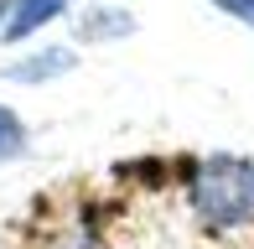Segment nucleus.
I'll list each match as a JSON object with an SVG mask.
<instances>
[{
  "mask_svg": "<svg viewBox=\"0 0 254 249\" xmlns=\"http://www.w3.org/2000/svg\"><path fill=\"white\" fill-rule=\"evenodd\" d=\"M78 67V52L73 47H31V52H21L16 62L5 67V78L10 83H26V88H42V83H57L63 73H73Z\"/></svg>",
  "mask_w": 254,
  "mask_h": 249,
  "instance_id": "2",
  "label": "nucleus"
},
{
  "mask_svg": "<svg viewBox=\"0 0 254 249\" xmlns=\"http://www.w3.org/2000/svg\"><path fill=\"white\" fill-rule=\"evenodd\" d=\"M135 31V16L120 5H94L78 16V42H125Z\"/></svg>",
  "mask_w": 254,
  "mask_h": 249,
  "instance_id": "4",
  "label": "nucleus"
},
{
  "mask_svg": "<svg viewBox=\"0 0 254 249\" xmlns=\"http://www.w3.org/2000/svg\"><path fill=\"white\" fill-rule=\"evenodd\" d=\"M10 10H16V0H0V26L10 21Z\"/></svg>",
  "mask_w": 254,
  "mask_h": 249,
  "instance_id": "7",
  "label": "nucleus"
},
{
  "mask_svg": "<svg viewBox=\"0 0 254 249\" xmlns=\"http://www.w3.org/2000/svg\"><path fill=\"white\" fill-rule=\"evenodd\" d=\"M187 208L207 229H249L254 223V161L249 156H202L187 177Z\"/></svg>",
  "mask_w": 254,
  "mask_h": 249,
  "instance_id": "1",
  "label": "nucleus"
},
{
  "mask_svg": "<svg viewBox=\"0 0 254 249\" xmlns=\"http://www.w3.org/2000/svg\"><path fill=\"white\" fill-rule=\"evenodd\" d=\"M26 140H31V135H26V120H21L10 104H0V166L16 161V156L26 151Z\"/></svg>",
  "mask_w": 254,
  "mask_h": 249,
  "instance_id": "5",
  "label": "nucleus"
},
{
  "mask_svg": "<svg viewBox=\"0 0 254 249\" xmlns=\"http://www.w3.org/2000/svg\"><path fill=\"white\" fill-rule=\"evenodd\" d=\"M67 5H73V0H16L10 21L0 26V42H5V47H21V42H31L42 26H52L57 16H67Z\"/></svg>",
  "mask_w": 254,
  "mask_h": 249,
  "instance_id": "3",
  "label": "nucleus"
},
{
  "mask_svg": "<svg viewBox=\"0 0 254 249\" xmlns=\"http://www.w3.org/2000/svg\"><path fill=\"white\" fill-rule=\"evenodd\" d=\"M207 5L234 16V21H244V26H254V0H207Z\"/></svg>",
  "mask_w": 254,
  "mask_h": 249,
  "instance_id": "6",
  "label": "nucleus"
}]
</instances>
